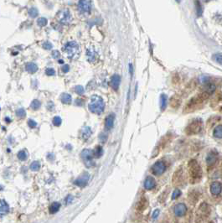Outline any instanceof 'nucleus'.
<instances>
[{
	"label": "nucleus",
	"mask_w": 222,
	"mask_h": 223,
	"mask_svg": "<svg viewBox=\"0 0 222 223\" xmlns=\"http://www.w3.org/2000/svg\"><path fill=\"white\" fill-rule=\"evenodd\" d=\"M209 95L205 91L199 93L198 95L194 96V97H192L190 100V102L185 106L184 111L185 112H191V111L195 110L198 107L201 106L204 103H205L209 98Z\"/></svg>",
	"instance_id": "obj_1"
},
{
	"label": "nucleus",
	"mask_w": 222,
	"mask_h": 223,
	"mask_svg": "<svg viewBox=\"0 0 222 223\" xmlns=\"http://www.w3.org/2000/svg\"><path fill=\"white\" fill-rule=\"evenodd\" d=\"M189 175H190V181L192 184H195L200 181L202 179V170L198 164V162L194 159H192L189 162Z\"/></svg>",
	"instance_id": "obj_2"
},
{
	"label": "nucleus",
	"mask_w": 222,
	"mask_h": 223,
	"mask_svg": "<svg viewBox=\"0 0 222 223\" xmlns=\"http://www.w3.org/2000/svg\"><path fill=\"white\" fill-rule=\"evenodd\" d=\"M89 110L96 114H100L104 111L105 108V103H104L103 99L97 96L94 95L91 97V101L88 105Z\"/></svg>",
	"instance_id": "obj_3"
},
{
	"label": "nucleus",
	"mask_w": 222,
	"mask_h": 223,
	"mask_svg": "<svg viewBox=\"0 0 222 223\" xmlns=\"http://www.w3.org/2000/svg\"><path fill=\"white\" fill-rule=\"evenodd\" d=\"M65 56L70 59H75L79 56L81 50L80 46L75 41H70L65 45Z\"/></svg>",
	"instance_id": "obj_4"
},
{
	"label": "nucleus",
	"mask_w": 222,
	"mask_h": 223,
	"mask_svg": "<svg viewBox=\"0 0 222 223\" xmlns=\"http://www.w3.org/2000/svg\"><path fill=\"white\" fill-rule=\"evenodd\" d=\"M210 214V208L208 206L207 203L204 202L202 203L196 211L195 214V222L201 223L203 222Z\"/></svg>",
	"instance_id": "obj_5"
},
{
	"label": "nucleus",
	"mask_w": 222,
	"mask_h": 223,
	"mask_svg": "<svg viewBox=\"0 0 222 223\" xmlns=\"http://www.w3.org/2000/svg\"><path fill=\"white\" fill-rule=\"evenodd\" d=\"M203 128V122L200 119H194L187 126L185 133L187 135H194L199 134Z\"/></svg>",
	"instance_id": "obj_6"
},
{
	"label": "nucleus",
	"mask_w": 222,
	"mask_h": 223,
	"mask_svg": "<svg viewBox=\"0 0 222 223\" xmlns=\"http://www.w3.org/2000/svg\"><path fill=\"white\" fill-rule=\"evenodd\" d=\"M81 158L84 161L85 164L88 167L91 168L94 165V162L92 160L93 158V151L91 149H84L81 152Z\"/></svg>",
	"instance_id": "obj_7"
},
{
	"label": "nucleus",
	"mask_w": 222,
	"mask_h": 223,
	"mask_svg": "<svg viewBox=\"0 0 222 223\" xmlns=\"http://www.w3.org/2000/svg\"><path fill=\"white\" fill-rule=\"evenodd\" d=\"M166 170V165L163 161H158L153 165L152 167V172L155 175H161Z\"/></svg>",
	"instance_id": "obj_8"
},
{
	"label": "nucleus",
	"mask_w": 222,
	"mask_h": 223,
	"mask_svg": "<svg viewBox=\"0 0 222 223\" xmlns=\"http://www.w3.org/2000/svg\"><path fill=\"white\" fill-rule=\"evenodd\" d=\"M59 20L60 23H62L64 24H70L72 20V16L71 15L70 11L68 9L62 10L59 15Z\"/></svg>",
	"instance_id": "obj_9"
},
{
	"label": "nucleus",
	"mask_w": 222,
	"mask_h": 223,
	"mask_svg": "<svg viewBox=\"0 0 222 223\" xmlns=\"http://www.w3.org/2000/svg\"><path fill=\"white\" fill-rule=\"evenodd\" d=\"M79 10L81 14H89L91 9V1H80L79 2Z\"/></svg>",
	"instance_id": "obj_10"
},
{
	"label": "nucleus",
	"mask_w": 222,
	"mask_h": 223,
	"mask_svg": "<svg viewBox=\"0 0 222 223\" xmlns=\"http://www.w3.org/2000/svg\"><path fill=\"white\" fill-rule=\"evenodd\" d=\"M89 179H90V175L88 173H84L79 178L75 180V185L80 187H85L88 183Z\"/></svg>",
	"instance_id": "obj_11"
},
{
	"label": "nucleus",
	"mask_w": 222,
	"mask_h": 223,
	"mask_svg": "<svg viewBox=\"0 0 222 223\" xmlns=\"http://www.w3.org/2000/svg\"><path fill=\"white\" fill-rule=\"evenodd\" d=\"M187 212V207L184 203H178L174 206V215L178 217L184 216Z\"/></svg>",
	"instance_id": "obj_12"
},
{
	"label": "nucleus",
	"mask_w": 222,
	"mask_h": 223,
	"mask_svg": "<svg viewBox=\"0 0 222 223\" xmlns=\"http://www.w3.org/2000/svg\"><path fill=\"white\" fill-rule=\"evenodd\" d=\"M184 180V172L181 169H178L177 171H175V173L174 174L173 176V183L174 185H180L182 184Z\"/></svg>",
	"instance_id": "obj_13"
},
{
	"label": "nucleus",
	"mask_w": 222,
	"mask_h": 223,
	"mask_svg": "<svg viewBox=\"0 0 222 223\" xmlns=\"http://www.w3.org/2000/svg\"><path fill=\"white\" fill-rule=\"evenodd\" d=\"M218 159V154L215 152H210L206 157V163H207L208 167H212L215 165L216 161Z\"/></svg>",
	"instance_id": "obj_14"
},
{
	"label": "nucleus",
	"mask_w": 222,
	"mask_h": 223,
	"mask_svg": "<svg viewBox=\"0 0 222 223\" xmlns=\"http://www.w3.org/2000/svg\"><path fill=\"white\" fill-rule=\"evenodd\" d=\"M222 191V185L218 182V181H215L211 184L210 185V192L213 195H220Z\"/></svg>",
	"instance_id": "obj_15"
},
{
	"label": "nucleus",
	"mask_w": 222,
	"mask_h": 223,
	"mask_svg": "<svg viewBox=\"0 0 222 223\" xmlns=\"http://www.w3.org/2000/svg\"><path fill=\"white\" fill-rule=\"evenodd\" d=\"M114 120H115V115L113 113L108 115L106 118V122H105V127L106 130H110L112 128L113 124H114Z\"/></svg>",
	"instance_id": "obj_16"
},
{
	"label": "nucleus",
	"mask_w": 222,
	"mask_h": 223,
	"mask_svg": "<svg viewBox=\"0 0 222 223\" xmlns=\"http://www.w3.org/2000/svg\"><path fill=\"white\" fill-rule=\"evenodd\" d=\"M121 82V77L118 74L113 75L111 78V86L114 90H118Z\"/></svg>",
	"instance_id": "obj_17"
},
{
	"label": "nucleus",
	"mask_w": 222,
	"mask_h": 223,
	"mask_svg": "<svg viewBox=\"0 0 222 223\" xmlns=\"http://www.w3.org/2000/svg\"><path fill=\"white\" fill-rule=\"evenodd\" d=\"M156 186V182H155V179L153 178V177H148V178L145 179L144 181V188L146 190H153L154 187Z\"/></svg>",
	"instance_id": "obj_18"
},
{
	"label": "nucleus",
	"mask_w": 222,
	"mask_h": 223,
	"mask_svg": "<svg viewBox=\"0 0 222 223\" xmlns=\"http://www.w3.org/2000/svg\"><path fill=\"white\" fill-rule=\"evenodd\" d=\"M9 210V206L4 200H0V216L6 215Z\"/></svg>",
	"instance_id": "obj_19"
},
{
	"label": "nucleus",
	"mask_w": 222,
	"mask_h": 223,
	"mask_svg": "<svg viewBox=\"0 0 222 223\" xmlns=\"http://www.w3.org/2000/svg\"><path fill=\"white\" fill-rule=\"evenodd\" d=\"M181 104V98L178 96V95H174L171 97L170 99V106L173 108H178Z\"/></svg>",
	"instance_id": "obj_20"
},
{
	"label": "nucleus",
	"mask_w": 222,
	"mask_h": 223,
	"mask_svg": "<svg viewBox=\"0 0 222 223\" xmlns=\"http://www.w3.org/2000/svg\"><path fill=\"white\" fill-rule=\"evenodd\" d=\"M147 206H148V201L144 196H143L140 199V201H138V203L137 205V208L139 210H144V208L147 207Z\"/></svg>",
	"instance_id": "obj_21"
},
{
	"label": "nucleus",
	"mask_w": 222,
	"mask_h": 223,
	"mask_svg": "<svg viewBox=\"0 0 222 223\" xmlns=\"http://www.w3.org/2000/svg\"><path fill=\"white\" fill-rule=\"evenodd\" d=\"M25 69L28 72L30 73H35L37 71H38V66L37 65H35L34 63H32V62H29L26 64L25 66Z\"/></svg>",
	"instance_id": "obj_22"
},
{
	"label": "nucleus",
	"mask_w": 222,
	"mask_h": 223,
	"mask_svg": "<svg viewBox=\"0 0 222 223\" xmlns=\"http://www.w3.org/2000/svg\"><path fill=\"white\" fill-rule=\"evenodd\" d=\"M60 100L64 104H70L72 101L71 96L68 93H63L60 96Z\"/></svg>",
	"instance_id": "obj_23"
},
{
	"label": "nucleus",
	"mask_w": 222,
	"mask_h": 223,
	"mask_svg": "<svg viewBox=\"0 0 222 223\" xmlns=\"http://www.w3.org/2000/svg\"><path fill=\"white\" fill-rule=\"evenodd\" d=\"M167 103H168V97L165 94H162L160 96V107H161L162 111H163L166 108Z\"/></svg>",
	"instance_id": "obj_24"
},
{
	"label": "nucleus",
	"mask_w": 222,
	"mask_h": 223,
	"mask_svg": "<svg viewBox=\"0 0 222 223\" xmlns=\"http://www.w3.org/2000/svg\"><path fill=\"white\" fill-rule=\"evenodd\" d=\"M91 135V130L89 127H85L81 130V136L84 139H87Z\"/></svg>",
	"instance_id": "obj_25"
},
{
	"label": "nucleus",
	"mask_w": 222,
	"mask_h": 223,
	"mask_svg": "<svg viewBox=\"0 0 222 223\" xmlns=\"http://www.w3.org/2000/svg\"><path fill=\"white\" fill-rule=\"evenodd\" d=\"M59 207H60V204H59V202H57V201L54 202V203L50 206V214H55V213H56L59 210Z\"/></svg>",
	"instance_id": "obj_26"
},
{
	"label": "nucleus",
	"mask_w": 222,
	"mask_h": 223,
	"mask_svg": "<svg viewBox=\"0 0 222 223\" xmlns=\"http://www.w3.org/2000/svg\"><path fill=\"white\" fill-rule=\"evenodd\" d=\"M214 136L216 138H222V125L217 126L214 129Z\"/></svg>",
	"instance_id": "obj_27"
},
{
	"label": "nucleus",
	"mask_w": 222,
	"mask_h": 223,
	"mask_svg": "<svg viewBox=\"0 0 222 223\" xmlns=\"http://www.w3.org/2000/svg\"><path fill=\"white\" fill-rule=\"evenodd\" d=\"M215 86L214 85V84H208L205 86V92H206L208 93L209 96L213 93V92H215Z\"/></svg>",
	"instance_id": "obj_28"
},
{
	"label": "nucleus",
	"mask_w": 222,
	"mask_h": 223,
	"mask_svg": "<svg viewBox=\"0 0 222 223\" xmlns=\"http://www.w3.org/2000/svg\"><path fill=\"white\" fill-rule=\"evenodd\" d=\"M103 154V149L101 146H97L95 150L93 151V155L96 157V158H100Z\"/></svg>",
	"instance_id": "obj_29"
},
{
	"label": "nucleus",
	"mask_w": 222,
	"mask_h": 223,
	"mask_svg": "<svg viewBox=\"0 0 222 223\" xmlns=\"http://www.w3.org/2000/svg\"><path fill=\"white\" fill-rule=\"evenodd\" d=\"M18 158L21 161H24V160H26L27 158H28L27 152L24 151V150H22V151L18 152Z\"/></svg>",
	"instance_id": "obj_30"
},
{
	"label": "nucleus",
	"mask_w": 222,
	"mask_h": 223,
	"mask_svg": "<svg viewBox=\"0 0 222 223\" xmlns=\"http://www.w3.org/2000/svg\"><path fill=\"white\" fill-rule=\"evenodd\" d=\"M40 168V163L39 161H34L30 164V169L32 171H37Z\"/></svg>",
	"instance_id": "obj_31"
},
{
	"label": "nucleus",
	"mask_w": 222,
	"mask_h": 223,
	"mask_svg": "<svg viewBox=\"0 0 222 223\" xmlns=\"http://www.w3.org/2000/svg\"><path fill=\"white\" fill-rule=\"evenodd\" d=\"M40 102L39 101V100H34L32 103H31V105H30V107H31V108L32 109H34V110H38L40 107Z\"/></svg>",
	"instance_id": "obj_32"
},
{
	"label": "nucleus",
	"mask_w": 222,
	"mask_h": 223,
	"mask_svg": "<svg viewBox=\"0 0 222 223\" xmlns=\"http://www.w3.org/2000/svg\"><path fill=\"white\" fill-rule=\"evenodd\" d=\"M29 15H30V17H32V18H35V17H37L38 15H39V11H38V9H37L36 8L33 7V8H31L30 10H29Z\"/></svg>",
	"instance_id": "obj_33"
},
{
	"label": "nucleus",
	"mask_w": 222,
	"mask_h": 223,
	"mask_svg": "<svg viewBox=\"0 0 222 223\" xmlns=\"http://www.w3.org/2000/svg\"><path fill=\"white\" fill-rule=\"evenodd\" d=\"M47 19H45V18H40L38 20H37V24H38V25L39 26H40V27H44L45 26L46 24H47Z\"/></svg>",
	"instance_id": "obj_34"
},
{
	"label": "nucleus",
	"mask_w": 222,
	"mask_h": 223,
	"mask_svg": "<svg viewBox=\"0 0 222 223\" xmlns=\"http://www.w3.org/2000/svg\"><path fill=\"white\" fill-rule=\"evenodd\" d=\"M213 59L222 66V54H221V53L215 54V55L213 56Z\"/></svg>",
	"instance_id": "obj_35"
},
{
	"label": "nucleus",
	"mask_w": 222,
	"mask_h": 223,
	"mask_svg": "<svg viewBox=\"0 0 222 223\" xmlns=\"http://www.w3.org/2000/svg\"><path fill=\"white\" fill-rule=\"evenodd\" d=\"M16 114L18 118H24L26 115V112L24 108H19L16 111Z\"/></svg>",
	"instance_id": "obj_36"
},
{
	"label": "nucleus",
	"mask_w": 222,
	"mask_h": 223,
	"mask_svg": "<svg viewBox=\"0 0 222 223\" xmlns=\"http://www.w3.org/2000/svg\"><path fill=\"white\" fill-rule=\"evenodd\" d=\"M61 122H62V120L61 118L58 117V116H56V117H55L54 118H53V123H54V125L55 126H56V127H58L59 126L60 124H61Z\"/></svg>",
	"instance_id": "obj_37"
},
{
	"label": "nucleus",
	"mask_w": 222,
	"mask_h": 223,
	"mask_svg": "<svg viewBox=\"0 0 222 223\" xmlns=\"http://www.w3.org/2000/svg\"><path fill=\"white\" fill-rule=\"evenodd\" d=\"M180 195H181V191H180V190L176 189V190H174V191L173 194H172V199H173V200H175V199H177L178 197H179Z\"/></svg>",
	"instance_id": "obj_38"
},
{
	"label": "nucleus",
	"mask_w": 222,
	"mask_h": 223,
	"mask_svg": "<svg viewBox=\"0 0 222 223\" xmlns=\"http://www.w3.org/2000/svg\"><path fill=\"white\" fill-rule=\"evenodd\" d=\"M84 88H83V87H81V86H76L75 87V91L77 93V94H80V95H81V94H83L84 93Z\"/></svg>",
	"instance_id": "obj_39"
},
{
	"label": "nucleus",
	"mask_w": 222,
	"mask_h": 223,
	"mask_svg": "<svg viewBox=\"0 0 222 223\" xmlns=\"http://www.w3.org/2000/svg\"><path fill=\"white\" fill-rule=\"evenodd\" d=\"M73 200H74V197L71 195H67V197L65 198V204L66 205H69V204H71L73 202Z\"/></svg>",
	"instance_id": "obj_40"
},
{
	"label": "nucleus",
	"mask_w": 222,
	"mask_h": 223,
	"mask_svg": "<svg viewBox=\"0 0 222 223\" xmlns=\"http://www.w3.org/2000/svg\"><path fill=\"white\" fill-rule=\"evenodd\" d=\"M28 125H29V127H30L31 128H35V127L37 126V122H36L34 120L30 119V120L28 121Z\"/></svg>",
	"instance_id": "obj_41"
},
{
	"label": "nucleus",
	"mask_w": 222,
	"mask_h": 223,
	"mask_svg": "<svg viewBox=\"0 0 222 223\" xmlns=\"http://www.w3.org/2000/svg\"><path fill=\"white\" fill-rule=\"evenodd\" d=\"M45 73L48 75H54L56 74V71H55V70L53 68H47L45 70Z\"/></svg>",
	"instance_id": "obj_42"
},
{
	"label": "nucleus",
	"mask_w": 222,
	"mask_h": 223,
	"mask_svg": "<svg viewBox=\"0 0 222 223\" xmlns=\"http://www.w3.org/2000/svg\"><path fill=\"white\" fill-rule=\"evenodd\" d=\"M43 47H44V49H46V50H51L53 45H52V44L50 42L46 41V42H44V44H43Z\"/></svg>",
	"instance_id": "obj_43"
},
{
	"label": "nucleus",
	"mask_w": 222,
	"mask_h": 223,
	"mask_svg": "<svg viewBox=\"0 0 222 223\" xmlns=\"http://www.w3.org/2000/svg\"><path fill=\"white\" fill-rule=\"evenodd\" d=\"M61 70H62V71L64 73H67L69 71V70H70V66L68 65H65V66H63L61 67Z\"/></svg>",
	"instance_id": "obj_44"
},
{
	"label": "nucleus",
	"mask_w": 222,
	"mask_h": 223,
	"mask_svg": "<svg viewBox=\"0 0 222 223\" xmlns=\"http://www.w3.org/2000/svg\"><path fill=\"white\" fill-rule=\"evenodd\" d=\"M196 4H197V13H198V15L200 16V15H201V13H202V9H201V6L200 5V3L199 2H197L196 3Z\"/></svg>",
	"instance_id": "obj_45"
},
{
	"label": "nucleus",
	"mask_w": 222,
	"mask_h": 223,
	"mask_svg": "<svg viewBox=\"0 0 222 223\" xmlns=\"http://www.w3.org/2000/svg\"><path fill=\"white\" fill-rule=\"evenodd\" d=\"M52 56H53V58H55V59L59 58V52L58 50H54V51L52 52Z\"/></svg>",
	"instance_id": "obj_46"
},
{
	"label": "nucleus",
	"mask_w": 222,
	"mask_h": 223,
	"mask_svg": "<svg viewBox=\"0 0 222 223\" xmlns=\"http://www.w3.org/2000/svg\"><path fill=\"white\" fill-rule=\"evenodd\" d=\"M159 209L155 210L153 211V219L157 218V217L159 216Z\"/></svg>",
	"instance_id": "obj_47"
},
{
	"label": "nucleus",
	"mask_w": 222,
	"mask_h": 223,
	"mask_svg": "<svg viewBox=\"0 0 222 223\" xmlns=\"http://www.w3.org/2000/svg\"><path fill=\"white\" fill-rule=\"evenodd\" d=\"M129 70H130V74L133 75V65L132 64L129 65Z\"/></svg>",
	"instance_id": "obj_48"
},
{
	"label": "nucleus",
	"mask_w": 222,
	"mask_h": 223,
	"mask_svg": "<svg viewBox=\"0 0 222 223\" xmlns=\"http://www.w3.org/2000/svg\"><path fill=\"white\" fill-rule=\"evenodd\" d=\"M59 63L62 64V63H63V60H59Z\"/></svg>",
	"instance_id": "obj_49"
}]
</instances>
